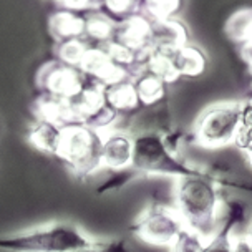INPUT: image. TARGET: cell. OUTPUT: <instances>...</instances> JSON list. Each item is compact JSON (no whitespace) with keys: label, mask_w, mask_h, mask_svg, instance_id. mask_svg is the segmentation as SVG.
<instances>
[{"label":"cell","mask_w":252,"mask_h":252,"mask_svg":"<svg viewBox=\"0 0 252 252\" xmlns=\"http://www.w3.org/2000/svg\"><path fill=\"white\" fill-rule=\"evenodd\" d=\"M219 183L214 174L204 169L176 179L174 209L183 218L186 227L206 241L219 229V209L222 206Z\"/></svg>","instance_id":"obj_1"},{"label":"cell","mask_w":252,"mask_h":252,"mask_svg":"<svg viewBox=\"0 0 252 252\" xmlns=\"http://www.w3.org/2000/svg\"><path fill=\"white\" fill-rule=\"evenodd\" d=\"M90 236L73 222L43 224L27 231L0 236V251L7 252H75L93 244Z\"/></svg>","instance_id":"obj_2"},{"label":"cell","mask_w":252,"mask_h":252,"mask_svg":"<svg viewBox=\"0 0 252 252\" xmlns=\"http://www.w3.org/2000/svg\"><path fill=\"white\" fill-rule=\"evenodd\" d=\"M134 138V153L131 169L138 174H163L176 179L199 173L201 168L179 159L161 133H138Z\"/></svg>","instance_id":"obj_3"},{"label":"cell","mask_w":252,"mask_h":252,"mask_svg":"<svg viewBox=\"0 0 252 252\" xmlns=\"http://www.w3.org/2000/svg\"><path fill=\"white\" fill-rule=\"evenodd\" d=\"M101 131L87 125L63 126L57 156L78 176H88L101 168Z\"/></svg>","instance_id":"obj_4"},{"label":"cell","mask_w":252,"mask_h":252,"mask_svg":"<svg viewBox=\"0 0 252 252\" xmlns=\"http://www.w3.org/2000/svg\"><path fill=\"white\" fill-rule=\"evenodd\" d=\"M242 128V103H216L197 116L196 143L204 148L236 145Z\"/></svg>","instance_id":"obj_5"},{"label":"cell","mask_w":252,"mask_h":252,"mask_svg":"<svg viewBox=\"0 0 252 252\" xmlns=\"http://www.w3.org/2000/svg\"><path fill=\"white\" fill-rule=\"evenodd\" d=\"M186 224L183 218L174 209V206L159 204L153 202L150 208H146L136 222L131 226V231L136 234L141 241L153 246H173L174 241L179 237Z\"/></svg>","instance_id":"obj_6"},{"label":"cell","mask_w":252,"mask_h":252,"mask_svg":"<svg viewBox=\"0 0 252 252\" xmlns=\"http://www.w3.org/2000/svg\"><path fill=\"white\" fill-rule=\"evenodd\" d=\"M90 82L92 78L80 68L60 62L45 65L38 75V85L43 90V94L65 101L78 96Z\"/></svg>","instance_id":"obj_7"},{"label":"cell","mask_w":252,"mask_h":252,"mask_svg":"<svg viewBox=\"0 0 252 252\" xmlns=\"http://www.w3.org/2000/svg\"><path fill=\"white\" fill-rule=\"evenodd\" d=\"M101 168L115 173L131 169L134 138L123 129H105L101 131Z\"/></svg>","instance_id":"obj_8"},{"label":"cell","mask_w":252,"mask_h":252,"mask_svg":"<svg viewBox=\"0 0 252 252\" xmlns=\"http://www.w3.org/2000/svg\"><path fill=\"white\" fill-rule=\"evenodd\" d=\"M224 208H226L224 222L219 226L218 232H216L209 241H206L202 252H234L232 232L237 224L244 222L246 208L241 202H237L234 199L224 202Z\"/></svg>","instance_id":"obj_9"},{"label":"cell","mask_w":252,"mask_h":252,"mask_svg":"<svg viewBox=\"0 0 252 252\" xmlns=\"http://www.w3.org/2000/svg\"><path fill=\"white\" fill-rule=\"evenodd\" d=\"M105 103L116 115L133 113L136 108L141 106L136 85L131 78H125L118 83L105 87Z\"/></svg>","instance_id":"obj_10"},{"label":"cell","mask_w":252,"mask_h":252,"mask_svg":"<svg viewBox=\"0 0 252 252\" xmlns=\"http://www.w3.org/2000/svg\"><path fill=\"white\" fill-rule=\"evenodd\" d=\"M85 25H87V15L63 10V8L50 17V32L58 43L83 38Z\"/></svg>","instance_id":"obj_11"},{"label":"cell","mask_w":252,"mask_h":252,"mask_svg":"<svg viewBox=\"0 0 252 252\" xmlns=\"http://www.w3.org/2000/svg\"><path fill=\"white\" fill-rule=\"evenodd\" d=\"M171 62H173L176 76H197L202 73L206 66V58L202 52L197 48L186 47V45L171 53Z\"/></svg>","instance_id":"obj_12"},{"label":"cell","mask_w":252,"mask_h":252,"mask_svg":"<svg viewBox=\"0 0 252 252\" xmlns=\"http://www.w3.org/2000/svg\"><path fill=\"white\" fill-rule=\"evenodd\" d=\"M63 126L53 123L50 120L40 118L30 131V141L40 150L57 155L58 145H60Z\"/></svg>","instance_id":"obj_13"},{"label":"cell","mask_w":252,"mask_h":252,"mask_svg":"<svg viewBox=\"0 0 252 252\" xmlns=\"http://www.w3.org/2000/svg\"><path fill=\"white\" fill-rule=\"evenodd\" d=\"M88 48L90 47L83 38L68 40V42H60L58 43V50H57L58 52V60H60V63H65V65L80 68V65H82Z\"/></svg>","instance_id":"obj_14"},{"label":"cell","mask_w":252,"mask_h":252,"mask_svg":"<svg viewBox=\"0 0 252 252\" xmlns=\"http://www.w3.org/2000/svg\"><path fill=\"white\" fill-rule=\"evenodd\" d=\"M204 244L206 239H202L199 234L186 227L171 246V252H202Z\"/></svg>","instance_id":"obj_15"},{"label":"cell","mask_w":252,"mask_h":252,"mask_svg":"<svg viewBox=\"0 0 252 252\" xmlns=\"http://www.w3.org/2000/svg\"><path fill=\"white\" fill-rule=\"evenodd\" d=\"M75 252H131V249H129L128 242L125 239H110V241H93V244Z\"/></svg>","instance_id":"obj_16"},{"label":"cell","mask_w":252,"mask_h":252,"mask_svg":"<svg viewBox=\"0 0 252 252\" xmlns=\"http://www.w3.org/2000/svg\"><path fill=\"white\" fill-rule=\"evenodd\" d=\"M234 252H252V244L247 236L234 237Z\"/></svg>","instance_id":"obj_17"},{"label":"cell","mask_w":252,"mask_h":252,"mask_svg":"<svg viewBox=\"0 0 252 252\" xmlns=\"http://www.w3.org/2000/svg\"><path fill=\"white\" fill-rule=\"evenodd\" d=\"M246 155H247V158H249V161H251V164H252V148H249V150L246 151Z\"/></svg>","instance_id":"obj_18"},{"label":"cell","mask_w":252,"mask_h":252,"mask_svg":"<svg viewBox=\"0 0 252 252\" xmlns=\"http://www.w3.org/2000/svg\"><path fill=\"white\" fill-rule=\"evenodd\" d=\"M246 236L249 237V241H251V244H252V224H251V227H249V232H247Z\"/></svg>","instance_id":"obj_19"}]
</instances>
